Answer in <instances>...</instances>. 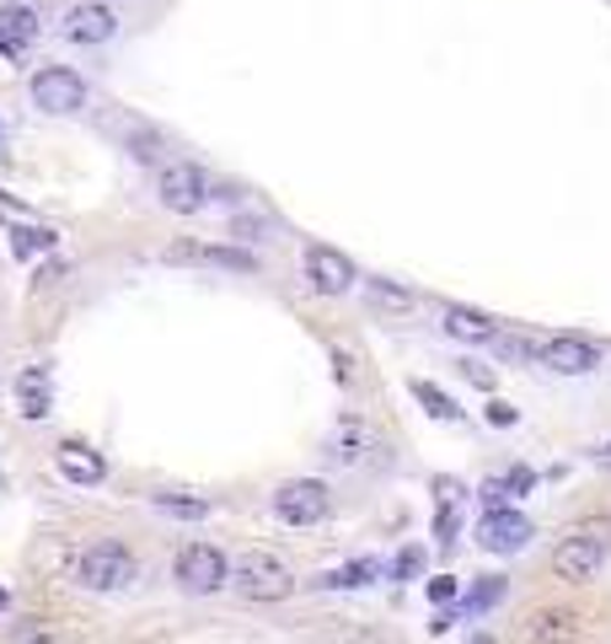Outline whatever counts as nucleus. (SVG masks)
Here are the masks:
<instances>
[{
	"label": "nucleus",
	"instance_id": "14",
	"mask_svg": "<svg viewBox=\"0 0 611 644\" xmlns=\"http://www.w3.org/2000/svg\"><path fill=\"white\" fill-rule=\"evenodd\" d=\"M537 537V526L531 516H520V511H483V526H478V548L483 553H520L525 543Z\"/></svg>",
	"mask_w": 611,
	"mask_h": 644
},
{
	"label": "nucleus",
	"instance_id": "15",
	"mask_svg": "<svg viewBox=\"0 0 611 644\" xmlns=\"http://www.w3.org/2000/svg\"><path fill=\"white\" fill-rule=\"evenodd\" d=\"M440 334L457 338V344H467V349H483V344H499V323H493L489 311L451 301V307L440 311Z\"/></svg>",
	"mask_w": 611,
	"mask_h": 644
},
{
	"label": "nucleus",
	"instance_id": "21",
	"mask_svg": "<svg viewBox=\"0 0 611 644\" xmlns=\"http://www.w3.org/2000/svg\"><path fill=\"white\" fill-rule=\"evenodd\" d=\"M408 393H413V398L424 403V414H429V419H451V425L461 419L457 398H451L445 387H434V382H424V376H413V382H408Z\"/></svg>",
	"mask_w": 611,
	"mask_h": 644
},
{
	"label": "nucleus",
	"instance_id": "13",
	"mask_svg": "<svg viewBox=\"0 0 611 644\" xmlns=\"http://www.w3.org/2000/svg\"><path fill=\"white\" fill-rule=\"evenodd\" d=\"M38 32H43V17L32 11L28 0L0 6V60L22 65V55H32V43H38Z\"/></svg>",
	"mask_w": 611,
	"mask_h": 644
},
{
	"label": "nucleus",
	"instance_id": "33",
	"mask_svg": "<svg viewBox=\"0 0 611 644\" xmlns=\"http://www.w3.org/2000/svg\"><path fill=\"white\" fill-rule=\"evenodd\" d=\"M461 376H467V382H478V387H493V376L483 366H472V360H467V366H461Z\"/></svg>",
	"mask_w": 611,
	"mask_h": 644
},
{
	"label": "nucleus",
	"instance_id": "10",
	"mask_svg": "<svg viewBox=\"0 0 611 644\" xmlns=\"http://www.w3.org/2000/svg\"><path fill=\"white\" fill-rule=\"evenodd\" d=\"M274 516L284 526H317L328 516V484L322 478H284L274 489Z\"/></svg>",
	"mask_w": 611,
	"mask_h": 644
},
{
	"label": "nucleus",
	"instance_id": "8",
	"mask_svg": "<svg viewBox=\"0 0 611 644\" xmlns=\"http://www.w3.org/2000/svg\"><path fill=\"white\" fill-rule=\"evenodd\" d=\"M301 269H306V285L317 290V296H349L354 290V264H349V252H338V247H328V242H306V252H301Z\"/></svg>",
	"mask_w": 611,
	"mask_h": 644
},
{
	"label": "nucleus",
	"instance_id": "25",
	"mask_svg": "<svg viewBox=\"0 0 611 644\" xmlns=\"http://www.w3.org/2000/svg\"><path fill=\"white\" fill-rule=\"evenodd\" d=\"M457 537H461V516H457V505H440V511H434V543H440V548H451Z\"/></svg>",
	"mask_w": 611,
	"mask_h": 644
},
{
	"label": "nucleus",
	"instance_id": "31",
	"mask_svg": "<svg viewBox=\"0 0 611 644\" xmlns=\"http://www.w3.org/2000/svg\"><path fill=\"white\" fill-rule=\"evenodd\" d=\"M434 494H440V505H457L461 494H467V484L461 478H434Z\"/></svg>",
	"mask_w": 611,
	"mask_h": 644
},
{
	"label": "nucleus",
	"instance_id": "35",
	"mask_svg": "<svg viewBox=\"0 0 611 644\" xmlns=\"http://www.w3.org/2000/svg\"><path fill=\"white\" fill-rule=\"evenodd\" d=\"M595 457H601V462H611V440H607V446H601V452H595Z\"/></svg>",
	"mask_w": 611,
	"mask_h": 644
},
{
	"label": "nucleus",
	"instance_id": "9",
	"mask_svg": "<svg viewBox=\"0 0 611 644\" xmlns=\"http://www.w3.org/2000/svg\"><path fill=\"white\" fill-rule=\"evenodd\" d=\"M537 366L552 376H590L601 366V344L584 334H548L537 344Z\"/></svg>",
	"mask_w": 611,
	"mask_h": 644
},
{
	"label": "nucleus",
	"instance_id": "29",
	"mask_svg": "<svg viewBox=\"0 0 611 644\" xmlns=\"http://www.w3.org/2000/svg\"><path fill=\"white\" fill-rule=\"evenodd\" d=\"M478 499H483V511H504V505H510V484H504V478H489V484L478 489Z\"/></svg>",
	"mask_w": 611,
	"mask_h": 644
},
{
	"label": "nucleus",
	"instance_id": "22",
	"mask_svg": "<svg viewBox=\"0 0 611 644\" xmlns=\"http://www.w3.org/2000/svg\"><path fill=\"white\" fill-rule=\"evenodd\" d=\"M151 505L172 522H204L210 516V499H188V494H151Z\"/></svg>",
	"mask_w": 611,
	"mask_h": 644
},
{
	"label": "nucleus",
	"instance_id": "6",
	"mask_svg": "<svg viewBox=\"0 0 611 644\" xmlns=\"http://www.w3.org/2000/svg\"><path fill=\"white\" fill-rule=\"evenodd\" d=\"M381 452H387L381 429L365 425L360 414H343V419H333V429L322 435V462H328V467H360V462L381 457Z\"/></svg>",
	"mask_w": 611,
	"mask_h": 644
},
{
	"label": "nucleus",
	"instance_id": "20",
	"mask_svg": "<svg viewBox=\"0 0 611 644\" xmlns=\"http://www.w3.org/2000/svg\"><path fill=\"white\" fill-rule=\"evenodd\" d=\"M370 581H381V564H375V558H354V564H343V569L317 575L322 591H354V585H370Z\"/></svg>",
	"mask_w": 611,
	"mask_h": 644
},
{
	"label": "nucleus",
	"instance_id": "30",
	"mask_svg": "<svg viewBox=\"0 0 611 644\" xmlns=\"http://www.w3.org/2000/svg\"><path fill=\"white\" fill-rule=\"evenodd\" d=\"M457 575H434V581H429V602H434V607H445V602H457Z\"/></svg>",
	"mask_w": 611,
	"mask_h": 644
},
{
	"label": "nucleus",
	"instance_id": "27",
	"mask_svg": "<svg viewBox=\"0 0 611 644\" xmlns=\"http://www.w3.org/2000/svg\"><path fill=\"white\" fill-rule=\"evenodd\" d=\"M483 419H489V425H499V429H510V425H520V408H515V403H504V398H489Z\"/></svg>",
	"mask_w": 611,
	"mask_h": 644
},
{
	"label": "nucleus",
	"instance_id": "4",
	"mask_svg": "<svg viewBox=\"0 0 611 644\" xmlns=\"http://www.w3.org/2000/svg\"><path fill=\"white\" fill-rule=\"evenodd\" d=\"M172 581L183 596H214L231 585V558L214 548V543H183L172 558Z\"/></svg>",
	"mask_w": 611,
	"mask_h": 644
},
{
	"label": "nucleus",
	"instance_id": "12",
	"mask_svg": "<svg viewBox=\"0 0 611 644\" xmlns=\"http://www.w3.org/2000/svg\"><path fill=\"white\" fill-rule=\"evenodd\" d=\"M161 258L167 264H204V269H226V275H258V258L237 242H172Z\"/></svg>",
	"mask_w": 611,
	"mask_h": 644
},
{
	"label": "nucleus",
	"instance_id": "2",
	"mask_svg": "<svg viewBox=\"0 0 611 644\" xmlns=\"http://www.w3.org/2000/svg\"><path fill=\"white\" fill-rule=\"evenodd\" d=\"M607 558H611V522H584L552 548V575L569 585H584L601 575Z\"/></svg>",
	"mask_w": 611,
	"mask_h": 644
},
{
	"label": "nucleus",
	"instance_id": "23",
	"mask_svg": "<svg viewBox=\"0 0 611 644\" xmlns=\"http://www.w3.org/2000/svg\"><path fill=\"white\" fill-rule=\"evenodd\" d=\"M54 242H60V237H54L49 226H17V231H11V252H17L22 264L38 258V252H54Z\"/></svg>",
	"mask_w": 611,
	"mask_h": 644
},
{
	"label": "nucleus",
	"instance_id": "32",
	"mask_svg": "<svg viewBox=\"0 0 611 644\" xmlns=\"http://www.w3.org/2000/svg\"><path fill=\"white\" fill-rule=\"evenodd\" d=\"M504 484H510V494H525L531 484H537V473H531V467H510V473H504Z\"/></svg>",
	"mask_w": 611,
	"mask_h": 644
},
{
	"label": "nucleus",
	"instance_id": "36",
	"mask_svg": "<svg viewBox=\"0 0 611 644\" xmlns=\"http://www.w3.org/2000/svg\"><path fill=\"white\" fill-rule=\"evenodd\" d=\"M0 607H6V591H0Z\"/></svg>",
	"mask_w": 611,
	"mask_h": 644
},
{
	"label": "nucleus",
	"instance_id": "26",
	"mask_svg": "<svg viewBox=\"0 0 611 644\" xmlns=\"http://www.w3.org/2000/svg\"><path fill=\"white\" fill-rule=\"evenodd\" d=\"M392 575H398V581H413V575H424V548H402L398 558H392Z\"/></svg>",
	"mask_w": 611,
	"mask_h": 644
},
{
	"label": "nucleus",
	"instance_id": "18",
	"mask_svg": "<svg viewBox=\"0 0 611 644\" xmlns=\"http://www.w3.org/2000/svg\"><path fill=\"white\" fill-rule=\"evenodd\" d=\"M525 640L531 644H580V613L569 607H548L525 623Z\"/></svg>",
	"mask_w": 611,
	"mask_h": 644
},
{
	"label": "nucleus",
	"instance_id": "5",
	"mask_svg": "<svg viewBox=\"0 0 611 644\" xmlns=\"http://www.w3.org/2000/svg\"><path fill=\"white\" fill-rule=\"evenodd\" d=\"M28 97L38 113H54V119H70L87 108V81L70 70V65H38L28 81Z\"/></svg>",
	"mask_w": 611,
	"mask_h": 644
},
{
	"label": "nucleus",
	"instance_id": "3",
	"mask_svg": "<svg viewBox=\"0 0 611 644\" xmlns=\"http://www.w3.org/2000/svg\"><path fill=\"white\" fill-rule=\"evenodd\" d=\"M231 585H237V596L242 602H284V596H296V575H290V564L269 548H247L237 553V564H231Z\"/></svg>",
	"mask_w": 611,
	"mask_h": 644
},
{
	"label": "nucleus",
	"instance_id": "17",
	"mask_svg": "<svg viewBox=\"0 0 611 644\" xmlns=\"http://www.w3.org/2000/svg\"><path fill=\"white\" fill-rule=\"evenodd\" d=\"M17 414L28 425H43L54 414V370L49 366H28L17 376Z\"/></svg>",
	"mask_w": 611,
	"mask_h": 644
},
{
	"label": "nucleus",
	"instance_id": "16",
	"mask_svg": "<svg viewBox=\"0 0 611 644\" xmlns=\"http://www.w3.org/2000/svg\"><path fill=\"white\" fill-rule=\"evenodd\" d=\"M54 467H60L64 484H81V489H97V484L108 478V457L92 452L87 440H60V446H54Z\"/></svg>",
	"mask_w": 611,
	"mask_h": 644
},
{
	"label": "nucleus",
	"instance_id": "28",
	"mask_svg": "<svg viewBox=\"0 0 611 644\" xmlns=\"http://www.w3.org/2000/svg\"><path fill=\"white\" fill-rule=\"evenodd\" d=\"M60 279H70V264H60V258H54V264H43V269H38V279H32V296H43V290H54Z\"/></svg>",
	"mask_w": 611,
	"mask_h": 644
},
{
	"label": "nucleus",
	"instance_id": "7",
	"mask_svg": "<svg viewBox=\"0 0 611 644\" xmlns=\"http://www.w3.org/2000/svg\"><path fill=\"white\" fill-rule=\"evenodd\" d=\"M156 199H161V210H172V215H199L210 205V178H204V167H193V161H167V167L156 172Z\"/></svg>",
	"mask_w": 611,
	"mask_h": 644
},
{
	"label": "nucleus",
	"instance_id": "11",
	"mask_svg": "<svg viewBox=\"0 0 611 644\" xmlns=\"http://www.w3.org/2000/svg\"><path fill=\"white\" fill-rule=\"evenodd\" d=\"M113 32H119V17H113L108 0H76V6H64L60 11V38L64 43L97 49V43H108Z\"/></svg>",
	"mask_w": 611,
	"mask_h": 644
},
{
	"label": "nucleus",
	"instance_id": "1",
	"mask_svg": "<svg viewBox=\"0 0 611 644\" xmlns=\"http://www.w3.org/2000/svg\"><path fill=\"white\" fill-rule=\"evenodd\" d=\"M76 581L87 591H97V596H119V591H129L140 581V558L119 537H97V543H87L76 553Z\"/></svg>",
	"mask_w": 611,
	"mask_h": 644
},
{
	"label": "nucleus",
	"instance_id": "24",
	"mask_svg": "<svg viewBox=\"0 0 611 644\" xmlns=\"http://www.w3.org/2000/svg\"><path fill=\"white\" fill-rule=\"evenodd\" d=\"M504 596H510V581H504V575H489V581L472 585V596H467V613H472V617L489 613V607H499Z\"/></svg>",
	"mask_w": 611,
	"mask_h": 644
},
{
	"label": "nucleus",
	"instance_id": "34",
	"mask_svg": "<svg viewBox=\"0 0 611 644\" xmlns=\"http://www.w3.org/2000/svg\"><path fill=\"white\" fill-rule=\"evenodd\" d=\"M467 644H499L493 634H467Z\"/></svg>",
	"mask_w": 611,
	"mask_h": 644
},
{
	"label": "nucleus",
	"instance_id": "19",
	"mask_svg": "<svg viewBox=\"0 0 611 644\" xmlns=\"http://www.w3.org/2000/svg\"><path fill=\"white\" fill-rule=\"evenodd\" d=\"M365 301L375 311H387V317H408V311L419 307V296H413L408 285H398V279H387V275H365Z\"/></svg>",
	"mask_w": 611,
	"mask_h": 644
}]
</instances>
